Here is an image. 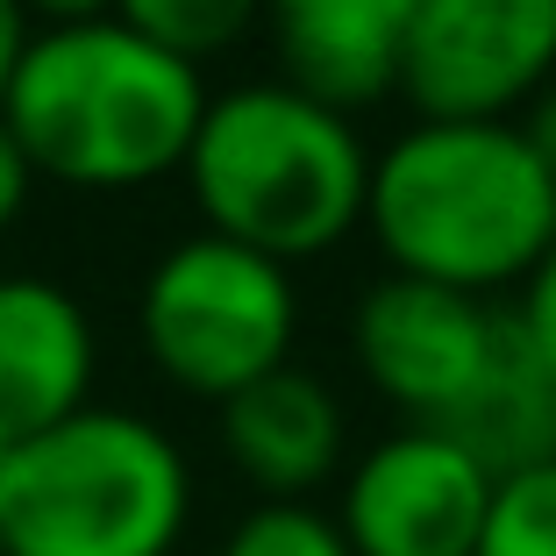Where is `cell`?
<instances>
[{
    "instance_id": "cell-7",
    "label": "cell",
    "mask_w": 556,
    "mask_h": 556,
    "mask_svg": "<svg viewBox=\"0 0 556 556\" xmlns=\"http://www.w3.org/2000/svg\"><path fill=\"white\" fill-rule=\"evenodd\" d=\"M500 336V307L428 278L386 271L364 286L357 321H350V350H357L364 378L393 400L414 428H442L457 414V400L478 386Z\"/></svg>"
},
{
    "instance_id": "cell-16",
    "label": "cell",
    "mask_w": 556,
    "mask_h": 556,
    "mask_svg": "<svg viewBox=\"0 0 556 556\" xmlns=\"http://www.w3.org/2000/svg\"><path fill=\"white\" fill-rule=\"evenodd\" d=\"M514 321H521V336L549 357L556 371V243L542 250V264L521 278V300H514Z\"/></svg>"
},
{
    "instance_id": "cell-9",
    "label": "cell",
    "mask_w": 556,
    "mask_h": 556,
    "mask_svg": "<svg viewBox=\"0 0 556 556\" xmlns=\"http://www.w3.org/2000/svg\"><path fill=\"white\" fill-rule=\"evenodd\" d=\"M93 321L50 278H0V450L93 407Z\"/></svg>"
},
{
    "instance_id": "cell-4",
    "label": "cell",
    "mask_w": 556,
    "mask_h": 556,
    "mask_svg": "<svg viewBox=\"0 0 556 556\" xmlns=\"http://www.w3.org/2000/svg\"><path fill=\"white\" fill-rule=\"evenodd\" d=\"M186 514V457L143 414L79 407L0 450V556H172Z\"/></svg>"
},
{
    "instance_id": "cell-13",
    "label": "cell",
    "mask_w": 556,
    "mask_h": 556,
    "mask_svg": "<svg viewBox=\"0 0 556 556\" xmlns=\"http://www.w3.org/2000/svg\"><path fill=\"white\" fill-rule=\"evenodd\" d=\"M257 15H264V0H115L108 22H122L129 36H143L164 58L200 72V58L243 43L257 29Z\"/></svg>"
},
{
    "instance_id": "cell-2",
    "label": "cell",
    "mask_w": 556,
    "mask_h": 556,
    "mask_svg": "<svg viewBox=\"0 0 556 556\" xmlns=\"http://www.w3.org/2000/svg\"><path fill=\"white\" fill-rule=\"evenodd\" d=\"M200 108V72L129 36L122 22L36 29L0 93V122L29 172L79 193H129L179 172Z\"/></svg>"
},
{
    "instance_id": "cell-19",
    "label": "cell",
    "mask_w": 556,
    "mask_h": 556,
    "mask_svg": "<svg viewBox=\"0 0 556 556\" xmlns=\"http://www.w3.org/2000/svg\"><path fill=\"white\" fill-rule=\"evenodd\" d=\"M521 136H528V150L542 157V172H549V186H556V86H542V93L528 100Z\"/></svg>"
},
{
    "instance_id": "cell-12",
    "label": "cell",
    "mask_w": 556,
    "mask_h": 556,
    "mask_svg": "<svg viewBox=\"0 0 556 556\" xmlns=\"http://www.w3.org/2000/svg\"><path fill=\"white\" fill-rule=\"evenodd\" d=\"M435 435L471 450L485 464V478H514L556 457V371L521 336L514 307H500V336H492L485 371H478V386L457 400V414Z\"/></svg>"
},
{
    "instance_id": "cell-3",
    "label": "cell",
    "mask_w": 556,
    "mask_h": 556,
    "mask_svg": "<svg viewBox=\"0 0 556 556\" xmlns=\"http://www.w3.org/2000/svg\"><path fill=\"white\" fill-rule=\"evenodd\" d=\"M179 172L200 200L207 236L293 271L300 257L336 250L364 222L371 150L350 129V115L286 79H264L200 108Z\"/></svg>"
},
{
    "instance_id": "cell-11",
    "label": "cell",
    "mask_w": 556,
    "mask_h": 556,
    "mask_svg": "<svg viewBox=\"0 0 556 556\" xmlns=\"http://www.w3.org/2000/svg\"><path fill=\"white\" fill-rule=\"evenodd\" d=\"M222 450L264 500H307L343 464V407L321 378L278 364L222 400Z\"/></svg>"
},
{
    "instance_id": "cell-6",
    "label": "cell",
    "mask_w": 556,
    "mask_h": 556,
    "mask_svg": "<svg viewBox=\"0 0 556 556\" xmlns=\"http://www.w3.org/2000/svg\"><path fill=\"white\" fill-rule=\"evenodd\" d=\"M556 72V0H421L393 93L421 122H514Z\"/></svg>"
},
{
    "instance_id": "cell-5",
    "label": "cell",
    "mask_w": 556,
    "mask_h": 556,
    "mask_svg": "<svg viewBox=\"0 0 556 556\" xmlns=\"http://www.w3.org/2000/svg\"><path fill=\"white\" fill-rule=\"evenodd\" d=\"M136 321H143L150 364L179 393L222 407L229 393L257 386L264 371L293 357L300 300L286 264L200 229L150 264Z\"/></svg>"
},
{
    "instance_id": "cell-10",
    "label": "cell",
    "mask_w": 556,
    "mask_h": 556,
    "mask_svg": "<svg viewBox=\"0 0 556 556\" xmlns=\"http://www.w3.org/2000/svg\"><path fill=\"white\" fill-rule=\"evenodd\" d=\"M414 8L421 0H264L286 86L336 115L393 93Z\"/></svg>"
},
{
    "instance_id": "cell-20",
    "label": "cell",
    "mask_w": 556,
    "mask_h": 556,
    "mask_svg": "<svg viewBox=\"0 0 556 556\" xmlns=\"http://www.w3.org/2000/svg\"><path fill=\"white\" fill-rule=\"evenodd\" d=\"M22 43H29V22H22L15 0H0V93H8V72H15Z\"/></svg>"
},
{
    "instance_id": "cell-8",
    "label": "cell",
    "mask_w": 556,
    "mask_h": 556,
    "mask_svg": "<svg viewBox=\"0 0 556 556\" xmlns=\"http://www.w3.org/2000/svg\"><path fill=\"white\" fill-rule=\"evenodd\" d=\"M492 507V478L471 450L435 428H400L371 442L343 478L350 556H478V528Z\"/></svg>"
},
{
    "instance_id": "cell-15",
    "label": "cell",
    "mask_w": 556,
    "mask_h": 556,
    "mask_svg": "<svg viewBox=\"0 0 556 556\" xmlns=\"http://www.w3.org/2000/svg\"><path fill=\"white\" fill-rule=\"evenodd\" d=\"M222 556H350L336 514L307 507V500H264L229 528Z\"/></svg>"
},
{
    "instance_id": "cell-18",
    "label": "cell",
    "mask_w": 556,
    "mask_h": 556,
    "mask_svg": "<svg viewBox=\"0 0 556 556\" xmlns=\"http://www.w3.org/2000/svg\"><path fill=\"white\" fill-rule=\"evenodd\" d=\"M22 22H43V29H79V22H108L115 0H15Z\"/></svg>"
},
{
    "instance_id": "cell-14",
    "label": "cell",
    "mask_w": 556,
    "mask_h": 556,
    "mask_svg": "<svg viewBox=\"0 0 556 556\" xmlns=\"http://www.w3.org/2000/svg\"><path fill=\"white\" fill-rule=\"evenodd\" d=\"M478 556H556V457L535 471L492 478Z\"/></svg>"
},
{
    "instance_id": "cell-17",
    "label": "cell",
    "mask_w": 556,
    "mask_h": 556,
    "mask_svg": "<svg viewBox=\"0 0 556 556\" xmlns=\"http://www.w3.org/2000/svg\"><path fill=\"white\" fill-rule=\"evenodd\" d=\"M29 186H36V172H29V157H22V143L8 136V122H0V229L29 207Z\"/></svg>"
},
{
    "instance_id": "cell-1",
    "label": "cell",
    "mask_w": 556,
    "mask_h": 556,
    "mask_svg": "<svg viewBox=\"0 0 556 556\" xmlns=\"http://www.w3.org/2000/svg\"><path fill=\"white\" fill-rule=\"evenodd\" d=\"M364 229L393 271L492 300L556 243V186L521 122H414L371 157Z\"/></svg>"
}]
</instances>
